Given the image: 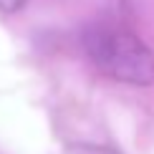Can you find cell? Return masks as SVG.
Masks as SVG:
<instances>
[{
    "instance_id": "cell-2",
    "label": "cell",
    "mask_w": 154,
    "mask_h": 154,
    "mask_svg": "<svg viewBox=\"0 0 154 154\" xmlns=\"http://www.w3.org/2000/svg\"><path fill=\"white\" fill-rule=\"evenodd\" d=\"M23 5H25V0H0V10H5V13H15Z\"/></svg>"
},
{
    "instance_id": "cell-1",
    "label": "cell",
    "mask_w": 154,
    "mask_h": 154,
    "mask_svg": "<svg viewBox=\"0 0 154 154\" xmlns=\"http://www.w3.org/2000/svg\"><path fill=\"white\" fill-rule=\"evenodd\" d=\"M88 58L104 76L131 86L154 83V53L139 35L119 25H94L83 35Z\"/></svg>"
},
{
    "instance_id": "cell-3",
    "label": "cell",
    "mask_w": 154,
    "mask_h": 154,
    "mask_svg": "<svg viewBox=\"0 0 154 154\" xmlns=\"http://www.w3.org/2000/svg\"><path fill=\"white\" fill-rule=\"evenodd\" d=\"M79 154H116V152L106 149V146H81Z\"/></svg>"
}]
</instances>
